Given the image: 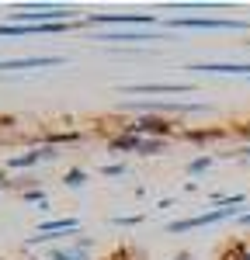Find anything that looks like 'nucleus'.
<instances>
[{"instance_id":"obj_12","label":"nucleus","mask_w":250,"mask_h":260,"mask_svg":"<svg viewBox=\"0 0 250 260\" xmlns=\"http://www.w3.org/2000/svg\"><path fill=\"white\" fill-rule=\"evenodd\" d=\"M205 167H208V160H205V156H202V160H195V163H191V167H188V170H191V174H202V170H205Z\"/></svg>"},{"instance_id":"obj_2","label":"nucleus","mask_w":250,"mask_h":260,"mask_svg":"<svg viewBox=\"0 0 250 260\" xmlns=\"http://www.w3.org/2000/svg\"><path fill=\"white\" fill-rule=\"evenodd\" d=\"M125 94H184L191 90L188 83H132V87H122Z\"/></svg>"},{"instance_id":"obj_3","label":"nucleus","mask_w":250,"mask_h":260,"mask_svg":"<svg viewBox=\"0 0 250 260\" xmlns=\"http://www.w3.org/2000/svg\"><path fill=\"white\" fill-rule=\"evenodd\" d=\"M174 28H243V21H219V18H177Z\"/></svg>"},{"instance_id":"obj_7","label":"nucleus","mask_w":250,"mask_h":260,"mask_svg":"<svg viewBox=\"0 0 250 260\" xmlns=\"http://www.w3.org/2000/svg\"><path fill=\"white\" fill-rule=\"evenodd\" d=\"M77 229V219H59V222H42V233H70Z\"/></svg>"},{"instance_id":"obj_6","label":"nucleus","mask_w":250,"mask_h":260,"mask_svg":"<svg viewBox=\"0 0 250 260\" xmlns=\"http://www.w3.org/2000/svg\"><path fill=\"white\" fill-rule=\"evenodd\" d=\"M101 42H153V35H143V31H104Z\"/></svg>"},{"instance_id":"obj_10","label":"nucleus","mask_w":250,"mask_h":260,"mask_svg":"<svg viewBox=\"0 0 250 260\" xmlns=\"http://www.w3.org/2000/svg\"><path fill=\"white\" fill-rule=\"evenodd\" d=\"M83 180H87V174H83V170H70V174H66V184H70V187H80Z\"/></svg>"},{"instance_id":"obj_15","label":"nucleus","mask_w":250,"mask_h":260,"mask_svg":"<svg viewBox=\"0 0 250 260\" xmlns=\"http://www.w3.org/2000/svg\"><path fill=\"white\" fill-rule=\"evenodd\" d=\"M0 187H4V177H0Z\"/></svg>"},{"instance_id":"obj_9","label":"nucleus","mask_w":250,"mask_h":260,"mask_svg":"<svg viewBox=\"0 0 250 260\" xmlns=\"http://www.w3.org/2000/svg\"><path fill=\"white\" fill-rule=\"evenodd\" d=\"M111 146H115V149H139V136H125V139H115Z\"/></svg>"},{"instance_id":"obj_14","label":"nucleus","mask_w":250,"mask_h":260,"mask_svg":"<svg viewBox=\"0 0 250 260\" xmlns=\"http://www.w3.org/2000/svg\"><path fill=\"white\" fill-rule=\"evenodd\" d=\"M243 153H247V156H250V146H247V149H243Z\"/></svg>"},{"instance_id":"obj_8","label":"nucleus","mask_w":250,"mask_h":260,"mask_svg":"<svg viewBox=\"0 0 250 260\" xmlns=\"http://www.w3.org/2000/svg\"><path fill=\"white\" fill-rule=\"evenodd\" d=\"M160 149H164V139H139V149H136V153L153 156V153H160Z\"/></svg>"},{"instance_id":"obj_1","label":"nucleus","mask_w":250,"mask_h":260,"mask_svg":"<svg viewBox=\"0 0 250 260\" xmlns=\"http://www.w3.org/2000/svg\"><path fill=\"white\" fill-rule=\"evenodd\" d=\"M14 21L24 24H66L73 18V7H59V4H24L18 7V14H11Z\"/></svg>"},{"instance_id":"obj_5","label":"nucleus","mask_w":250,"mask_h":260,"mask_svg":"<svg viewBox=\"0 0 250 260\" xmlns=\"http://www.w3.org/2000/svg\"><path fill=\"white\" fill-rule=\"evenodd\" d=\"M94 24H149V14H94Z\"/></svg>"},{"instance_id":"obj_11","label":"nucleus","mask_w":250,"mask_h":260,"mask_svg":"<svg viewBox=\"0 0 250 260\" xmlns=\"http://www.w3.org/2000/svg\"><path fill=\"white\" fill-rule=\"evenodd\" d=\"M104 174H108V177H122L125 167H122V163H115V167H104Z\"/></svg>"},{"instance_id":"obj_13","label":"nucleus","mask_w":250,"mask_h":260,"mask_svg":"<svg viewBox=\"0 0 250 260\" xmlns=\"http://www.w3.org/2000/svg\"><path fill=\"white\" fill-rule=\"evenodd\" d=\"M240 222H250V215H240Z\"/></svg>"},{"instance_id":"obj_4","label":"nucleus","mask_w":250,"mask_h":260,"mask_svg":"<svg viewBox=\"0 0 250 260\" xmlns=\"http://www.w3.org/2000/svg\"><path fill=\"white\" fill-rule=\"evenodd\" d=\"M59 56H28V59H4L0 70H35V66H59Z\"/></svg>"}]
</instances>
